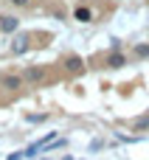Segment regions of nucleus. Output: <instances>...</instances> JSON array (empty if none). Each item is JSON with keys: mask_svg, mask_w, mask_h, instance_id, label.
Segmentation results:
<instances>
[{"mask_svg": "<svg viewBox=\"0 0 149 160\" xmlns=\"http://www.w3.org/2000/svg\"><path fill=\"white\" fill-rule=\"evenodd\" d=\"M25 79H31V82H39V79H42V70H39V68H28V70H25Z\"/></svg>", "mask_w": 149, "mask_h": 160, "instance_id": "423d86ee", "label": "nucleus"}, {"mask_svg": "<svg viewBox=\"0 0 149 160\" xmlns=\"http://www.w3.org/2000/svg\"><path fill=\"white\" fill-rule=\"evenodd\" d=\"M135 53H138V56H149V45H138Z\"/></svg>", "mask_w": 149, "mask_h": 160, "instance_id": "6e6552de", "label": "nucleus"}, {"mask_svg": "<svg viewBox=\"0 0 149 160\" xmlns=\"http://www.w3.org/2000/svg\"><path fill=\"white\" fill-rule=\"evenodd\" d=\"M11 48H14V53H23V51H28V37H17V42H14Z\"/></svg>", "mask_w": 149, "mask_h": 160, "instance_id": "20e7f679", "label": "nucleus"}, {"mask_svg": "<svg viewBox=\"0 0 149 160\" xmlns=\"http://www.w3.org/2000/svg\"><path fill=\"white\" fill-rule=\"evenodd\" d=\"M8 3H11V6H28L31 0H8Z\"/></svg>", "mask_w": 149, "mask_h": 160, "instance_id": "1a4fd4ad", "label": "nucleus"}, {"mask_svg": "<svg viewBox=\"0 0 149 160\" xmlns=\"http://www.w3.org/2000/svg\"><path fill=\"white\" fill-rule=\"evenodd\" d=\"M76 20H79V22H90V20H93V11L85 8V6H79V8H76Z\"/></svg>", "mask_w": 149, "mask_h": 160, "instance_id": "7ed1b4c3", "label": "nucleus"}, {"mask_svg": "<svg viewBox=\"0 0 149 160\" xmlns=\"http://www.w3.org/2000/svg\"><path fill=\"white\" fill-rule=\"evenodd\" d=\"M65 65H68V70H70V73H79V70H82V59H79V56H70Z\"/></svg>", "mask_w": 149, "mask_h": 160, "instance_id": "39448f33", "label": "nucleus"}, {"mask_svg": "<svg viewBox=\"0 0 149 160\" xmlns=\"http://www.w3.org/2000/svg\"><path fill=\"white\" fill-rule=\"evenodd\" d=\"M0 84H3L6 90H17V87H23V79H20V76H3Z\"/></svg>", "mask_w": 149, "mask_h": 160, "instance_id": "f03ea898", "label": "nucleus"}, {"mask_svg": "<svg viewBox=\"0 0 149 160\" xmlns=\"http://www.w3.org/2000/svg\"><path fill=\"white\" fill-rule=\"evenodd\" d=\"M17 28H20V20H17V17H11V14L0 17V31H3V34H11V31H17Z\"/></svg>", "mask_w": 149, "mask_h": 160, "instance_id": "f257e3e1", "label": "nucleus"}, {"mask_svg": "<svg viewBox=\"0 0 149 160\" xmlns=\"http://www.w3.org/2000/svg\"><path fill=\"white\" fill-rule=\"evenodd\" d=\"M110 65H113V68H121V65H124V56H121V53H113V56H110Z\"/></svg>", "mask_w": 149, "mask_h": 160, "instance_id": "0eeeda50", "label": "nucleus"}]
</instances>
